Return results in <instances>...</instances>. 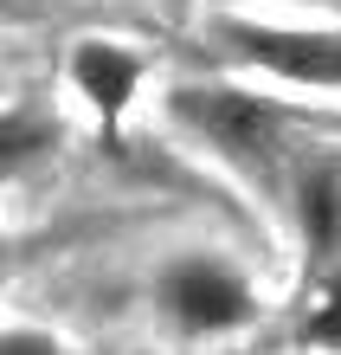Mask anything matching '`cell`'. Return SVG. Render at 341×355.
Returning a JSON list of instances; mask_svg holds the SVG:
<instances>
[{"mask_svg":"<svg viewBox=\"0 0 341 355\" xmlns=\"http://www.w3.org/2000/svg\"><path fill=\"white\" fill-rule=\"evenodd\" d=\"M277 226H284L303 278L341 271V142L309 136L277 187Z\"/></svg>","mask_w":341,"mask_h":355,"instance_id":"277c9868","label":"cell"},{"mask_svg":"<svg viewBox=\"0 0 341 355\" xmlns=\"http://www.w3.org/2000/svg\"><path fill=\"white\" fill-rule=\"evenodd\" d=\"M142 85H148V58L129 46V39H110V33L71 39V52H65V91L103 123V130H116V123L136 110Z\"/></svg>","mask_w":341,"mask_h":355,"instance_id":"5b68a950","label":"cell"},{"mask_svg":"<svg viewBox=\"0 0 341 355\" xmlns=\"http://www.w3.org/2000/svg\"><path fill=\"white\" fill-rule=\"evenodd\" d=\"M258 13H315L322 0H251Z\"/></svg>","mask_w":341,"mask_h":355,"instance_id":"ba28073f","label":"cell"},{"mask_svg":"<svg viewBox=\"0 0 341 355\" xmlns=\"http://www.w3.org/2000/svg\"><path fill=\"white\" fill-rule=\"evenodd\" d=\"M219 46L245 78L270 91L341 103V26L315 13H225Z\"/></svg>","mask_w":341,"mask_h":355,"instance_id":"3957f363","label":"cell"},{"mask_svg":"<svg viewBox=\"0 0 341 355\" xmlns=\"http://www.w3.org/2000/svg\"><path fill=\"white\" fill-rule=\"evenodd\" d=\"M52 136H58V130H52L39 110H0V175L39 162V155L52 149Z\"/></svg>","mask_w":341,"mask_h":355,"instance_id":"8992f818","label":"cell"},{"mask_svg":"<svg viewBox=\"0 0 341 355\" xmlns=\"http://www.w3.org/2000/svg\"><path fill=\"white\" fill-rule=\"evenodd\" d=\"M7 271H13V239H7V226H0V284H7Z\"/></svg>","mask_w":341,"mask_h":355,"instance_id":"9c48e42d","label":"cell"},{"mask_svg":"<svg viewBox=\"0 0 341 355\" xmlns=\"http://www.w3.org/2000/svg\"><path fill=\"white\" fill-rule=\"evenodd\" d=\"M161 123L225 181L264 194L270 207L296 149L309 142L303 110L290 97H270L251 78H174V85H161Z\"/></svg>","mask_w":341,"mask_h":355,"instance_id":"6da1fadb","label":"cell"},{"mask_svg":"<svg viewBox=\"0 0 341 355\" xmlns=\"http://www.w3.org/2000/svg\"><path fill=\"white\" fill-rule=\"evenodd\" d=\"M148 317L174 343H239L270 317V284L225 239H174L148 265Z\"/></svg>","mask_w":341,"mask_h":355,"instance_id":"7a4b0ae2","label":"cell"},{"mask_svg":"<svg viewBox=\"0 0 341 355\" xmlns=\"http://www.w3.org/2000/svg\"><path fill=\"white\" fill-rule=\"evenodd\" d=\"M0 355H71L58 329H39V323H0Z\"/></svg>","mask_w":341,"mask_h":355,"instance_id":"52a82bcc","label":"cell"},{"mask_svg":"<svg viewBox=\"0 0 341 355\" xmlns=\"http://www.w3.org/2000/svg\"><path fill=\"white\" fill-rule=\"evenodd\" d=\"M33 7V0H0V13H26Z\"/></svg>","mask_w":341,"mask_h":355,"instance_id":"30bf717a","label":"cell"}]
</instances>
